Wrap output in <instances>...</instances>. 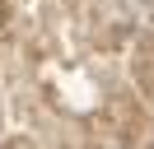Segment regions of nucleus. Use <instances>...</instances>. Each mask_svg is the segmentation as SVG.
Listing matches in <instances>:
<instances>
[]
</instances>
